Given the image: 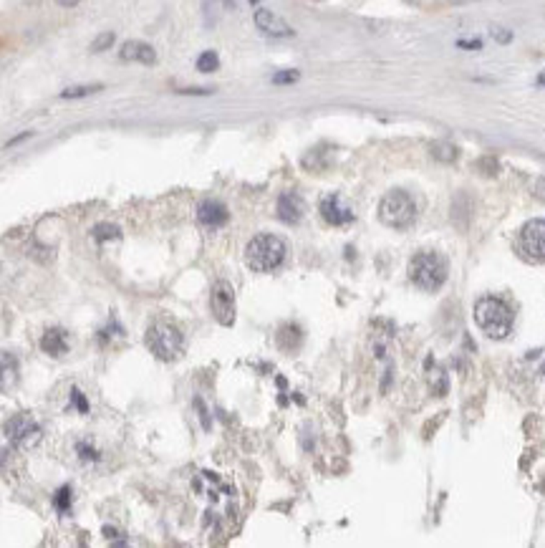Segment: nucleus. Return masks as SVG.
I'll return each mask as SVG.
<instances>
[{
	"mask_svg": "<svg viewBox=\"0 0 545 548\" xmlns=\"http://www.w3.org/2000/svg\"><path fill=\"white\" fill-rule=\"evenodd\" d=\"M71 404H73V407H76L78 412H81V415H86V412H89V402H86L84 391L76 389V387L71 389Z\"/></svg>",
	"mask_w": 545,
	"mask_h": 548,
	"instance_id": "24",
	"label": "nucleus"
},
{
	"mask_svg": "<svg viewBox=\"0 0 545 548\" xmlns=\"http://www.w3.org/2000/svg\"><path fill=\"white\" fill-rule=\"evenodd\" d=\"M409 281H412L419 290L434 293V290L442 288L444 281H447V260H444L439 253H432V251L417 253V255L409 260Z\"/></svg>",
	"mask_w": 545,
	"mask_h": 548,
	"instance_id": "3",
	"label": "nucleus"
},
{
	"mask_svg": "<svg viewBox=\"0 0 545 548\" xmlns=\"http://www.w3.org/2000/svg\"><path fill=\"white\" fill-rule=\"evenodd\" d=\"M177 94H189V96H207V94H212V89H177Z\"/></svg>",
	"mask_w": 545,
	"mask_h": 548,
	"instance_id": "27",
	"label": "nucleus"
},
{
	"mask_svg": "<svg viewBox=\"0 0 545 548\" xmlns=\"http://www.w3.org/2000/svg\"><path fill=\"white\" fill-rule=\"evenodd\" d=\"M520 248L530 260L543 263L545 260V220H528L520 230Z\"/></svg>",
	"mask_w": 545,
	"mask_h": 548,
	"instance_id": "7",
	"label": "nucleus"
},
{
	"mask_svg": "<svg viewBox=\"0 0 545 548\" xmlns=\"http://www.w3.org/2000/svg\"><path fill=\"white\" fill-rule=\"evenodd\" d=\"M220 69V56L215 51H205L200 58H197V71H202V73H212V71Z\"/></svg>",
	"mask_w": 545,
	"mask_h": 548,
	"instance_id": "19",
	"label": "nucleus"
},
{
	"mask_svg": "<svg viewBox=\"0 0 545 548\" xmlns=\"http://www.w3.org/2000/svg\"><path fill=\"white\" fill-rule=\"evenodd\" d=\"M490 36H492V41H495V43H500V46H507V43L513 41V33L507 31V28H502V25H492Z\"/></svg>",
	"mask_w": 545,
	"mask_h": 548,
	"instance_id": "23",
	"label": "nucleus"
},
{
	"mask_svg": "<svg viewBox=\"0 0 545 548\" xmlns=\"http://www.w3.org/2000/svg\"><path fill=\"white\" fill-rule=\"evenodd\" d=\"M230 218V212L222 203L218 200H205L200 207H197V220H200V225L205 227H222Z\"/></svg>",
	"mask_w": 545,
	"mask_h": 548,
	"instance_id": "14",
	"label": "nucleus"
},
{
	"mask_svg": "<svg viewBox=\"0 0 545 548\" xmlns=\"http://www.w3.org/2000/svg\"><path fill=\"white\" fill-rule=\"evenodd\" d=\"M321 218L326 220L328 225L343 227L353 222V212H351L349 205H343V200L338 195H326L321 200Z\"/></svg>",
	"mask_w": 545,
	"mask_h": 548,
	"instance_id": "9",
	"label": "nucleus"
},
{
	"mask_svg": "<svg viewBox=\"0 0 545 548\" xmlns=\"http://www.w3.org/2000/svg\"><path fill=\"white\" fill-rule=\"evenodd\" d=\"M475 321L477 326L487 334L495 341H502V339L510 336L513 331V311L505 301H500L495 296H485L475 304Z\"/></svg>",
	"mask_w": 545,
	"mask_h": 548,
	"instance_id": "2",
	"label": "nucleus"
},
{
	"mask_svg": "<svg viewBox=\"0 0 545 548\" xmlns=\"http://www.w3.org/2000/svg\"><path fill=\"white\" fill-rule=\"evenodd\" d=\"M54 505H56V510L69 513V508H71V488L69 486H63V488H58V490H56Z\"/></svg>",
	"mask_w": 545,
	"mask_h": 548,
	"instance_id": "20",
	"label": "nucleus"
},
{
	"mask_svg": "<svg viewBox=\"0 0 545 548\" xmlns=\"http://www.w3.org/2000/svg\"><path fill=\"white\" fill-rule=\"evenodd\" d=\"M250 3H253V5H257V3H260V0H250Z\"/></svg>",
	"mask_w": 545,
	"mask_h": 548,
	"instance_id": "32",
	"label": "nucleus"
},
{
	"mask_svg": "<svg viewBox=\"0 0 545 548\" xmlns=\"http://www.w3.org/2000/svg\"><path fill=\"white\" fill-rule=\"evenodd\" d=\"M298 78H301V71H296V69L278 71V73L272 76V84H275V87H290V84H296Z\"/></svg>",
	"mask_w": 545,
	"mask_h": 548,
	"instance_id": "21",
	"label": "nucleus"
},
{
	"mask_svg": "<svg viewBox=\"0 0 545 548\" xmlns=\"http://www.w3.org/2000/svg\"><path fill=\"white\" fill-rule=\"evenodd\" d=\"M3 432H5V437L10 439V445L18 447V450H31V447L38 445L40 437H43L40 424L36 422L31 415H25V412L10 417L8 422H5V427H3Z\"/></svg>",
	"mask_w": 545,
	"mask_h": 548,
	"instance_id": "6",
	"label": "nucleus"
},
{
	"mask_svg": "<svg viewBox=\"0 0 545 548\" xmlns=\"http://www.w3.org/2000/svg\"><path fill=\"white\" fill-rule=\"evenodd\" d=\"M255 25H257V31H263L265 36H270V38H290V36H293V28H290L281 16H275V13L268 8L255 10Z\"/></svg>",
	"mask_w": 545,
	"mask_h": 548,
	"instance_id": "10",
	"label": "nucleus"
},
{
	"mask_svg": "<svg viewBox=\"0 0 545 548\" xmlns=\"http://www.w3.org/2000/svg\"><path fill=\"white\" fill-rule=\"evenodd\" d=\"M76 453H81V457H84V460H99V450H94V447L89 445V442H78Z\"/></svg>",
	"mask_w": 545,
	"mask_h": 548,
	"instance_id": "25",
	"label": "nucleus"
},
{
	"mask_svg": "<svg viewBox=\"0 0 545 548\" xmlns=\"http://www.w3.org/2000/svg\"><path fill=\"white\" fill-rule=\"evenodd\" d=\"M275 212H278V218H281L283 222H288V225H296V222H301V220H303V215H305L303 197L296 195V192H283V195L278 197Z\"/></svg>",
	"mask_w": 545,
	"mask_h": 548,
	"instance_id": "11",
	"label": "nucleus"
},
{
	"mask_svg": "<svg viewBox=\"0 0 545 548\" xmlns=\"http://www.w3.org/2000/svg\"><path fill=\"white\" fill-rule=\"evenodd\" d=\"M286 253H288V245H286L283 238L270 235V233H260V235H255L248 243V248H245V260H248L250 271H255V273H270V271L283 266Z\"/></svg>",
	"mask_w": 545,
	"mask_h": 548,
	"instance_id": "1",
	"label": "nucleus"
},
{
	"mask_svg": "<svg viewBox=\"0 0 545 548\" xmlns=\"http://www.w3.org/2000/svg\"><path fill=\"white\" fill-rule=\"evenodd\" d=\"M429 149H432V157H434L437 162H444V165H452L460 157V149L454 147L452 141H434Z\"/></svg>",
	"mask_w": 545,
	"mask_h": 548,
	"instance_id": "16",
	"label": "nucleus"
},
{
	"mask_svg": "<svg viewBox=\"0 0 545 548\" xmlns=\"http://www.w3.org/2000/svg\"><path fill=\"white\" fill-rule=\"evenodd\" d=\"M28 137H31V132H25V134H21V137H16V139H10L8 144H5V147H16L18 141H23V139H28Z\"/></svg>",
	"mask_w": 545,
	"mask_h": 548,
	"instance_id": "30",
	"label": "nucleus"
},
{
	"mask_svg": "<svg viewBox=\"0 0 545 548\" xmlns=\"http://www.w3.org/2000/svg\"><path fill=\"white\" fill-rule=\"evenodd\" d=\"M56 3H58L61 8H76L81 0H56Z\"/></svg>",
	"mask_w": 545,
	"mask_h": 548,
	"instance_id": "29",
	"label": "nucleus"
},
{
	"mask_svg": "<svg viewBox=\"0 0 545 548\" xmlns=\"http://www.w3.org/2000/svg\"><path fill=\"white\" fill-rule=\"evenodd\" d=\"M91 238L96 243H106V240H119L121 238V230L111 222H99V225L91 227Z\"/></svg>",
	"mask_w": 545,
	"mask_h": 548,
	"instance_id": "17",
	"label": "nucleus"
},
{
	"mask_svg": "<svg viewBox=\"0 0 545 548\" xmlns=\"http://www.w3.org/2000/svg\"><path fill=\"white\" fill-rule=\"evenodd\" d=\"M102 84H86V87H71V89H63L61 91V99H84V96H91L96 91H102Z\"/></svg>",
	"mask_w": 545,
	"mask_h": 548,
	"instance_id": "18",
	"label": "nucleus"
},
{
	"mask_svg": "<svg viewBox=\"0 0 545 548\" xmlns=\"http://www.w3.org/2000/svg\"><path fill=\"white\" fill-rule=\"evenodd\" d=\"M535 195L545 203V177H540V180L535 182Z\"/></svg>",
	"mask_w": 545,
	"mask_h": 548,
	"instance_id": "28",
	"label": "nucleus"
},
{
	"mask_svg": "<svg viewBox=\"0 0 545 548\" xmlns=\"http://www.w3.org/2000/svg\"><path fill=\"white\" fill-rule=\"evenodd\" d=\"M144 344L156 359L174 361L179 359V354L185 349V339H182V331L174 329L172 323H154V326H149Z\"/></svg>",
	"mask_w": 545,
	"mask_h": 548,
	"instance_id": "5",
	"label": "nucleus"
},
{
	"mask_svg": "<svg viewBox=\"0 0 545 548\" xmlns=\"http://www.w3.org/2000/svg\"><path fill=\"white\" fill-rule=\"evenodd\" d=\"M222 3H233V0H222Z\"/></svg>",
	"mask_w": 545,
	"mask_h": 548,
	"instance_id": "33",
	"label": "nucleus"
},
{
	"mask_svg": "<svg viewBox=\"0 0 545 548\" xmlns=\"http://www.w3.org/2000/svg\"><path fill=\"white\" fill-rule=\"evenodd\" d=\"M537 87H545V71L540 73V76H537Z\"/></svg>",
	"mask_w": 545,
	"mask_h": 548,
	"instance_id": "31",
	"label": "nucleus"
},
{
	"mask_svg": "<svg viewBox=\"0 0 545 548\" xmlns=\"http://www.w3.org/2000/svg\"><path fill=\"white\" fill-rule=\"evenodd\" d=\"M379 220L391 230H406L417 220V203L404 190H391L379 203Z\"/></svg>",
	"mask_w": 545,
	"mask_h": 548,
	"instance_id": "4",
	"label": "nucleus"
},
{
	"mask_svg": "<svg viewBox=\"0 0 545 548\" xmlns=\"http://www.w3.org/2000/svg\"><path fill=\"white\" fill-rule=\"evenodd\" d=\"M21 379V364L10 352H0V394H8L16 389Z\"/></svg>",
	"mask_w": 545,
	"mask_h": 548,
	"instance_id": "13",
	"label": "nucleus"
},
{
	"mask_svg": "<svg viewBox=\"0 0 545 548\" xmlns=\"http://www.w3.org/2000/svg\"><path fill=\"white\" fill-rule=\"evenodd\" d=\"M457 46H460V48H469V51H480V48H483V41H480V38H472V41H457Z\"/></svg>",
	"mask_w": 545,
	"mask_h": 548,
	"instance_id": "26",
	"label": "nucleus"
},
{
	"mask_svg": "<svg viewBox=\"0 0 545 548\" xmlns=\"http://www.w3.org/2000/svg\"><path fill=\"white\" fill-rule=\"evenodd\" d=\"M40 349L48 354V356H63L69 352V339H66V331L61 329H51L40 336Z\"/></svg>",
	"mask_w": 545,
	"mask_h": 548,
	"instance_id": "15",
	"label": "nucleus"
},
{
	"mask_svg": "<svg viewBox=\"0 0 545 548\" xmlns=\"http://www.w3.org/2000/svg\"><path fill=\"white\" fill-rule=\"evenodd\" d=\"M117 41V36L111 31H106V33H102V36H96L94 38V43H91V51L94 54H102V51H106V48H111V43Z\"/></svg>",
	"mask_w": 545,
	"mask_h": 548,
	"instance_id": "22",
	"label": "nucleus"
},
{
	"mask_svg": "<svg viewBox=\"0 0 545 548\" xmlns=\"http://www.w3.org/2000/svg\"><path fill=\"white\" fill-rule=\"evenodd\" d=\"M119 56L126 63H144V66H152L156 61V51L144 41H126L121 51H119Z\"/></svg>",
	"mask_w": 545,
	"mask_h": 548,
	"instance_id": "12",
	"label": "nucleus"
},
{
	"mask_svg": "<svg viewBox=\"0 0 545 548\" xmlns=\"http://www.w3.org/2000/svg\"><path fill=\"white\" fill-rule=\"evenodd\" d=\"M212 313L222 326H233L235 321V290L227 281H218L212 288Z\"/></svg>",
	"mask_w": 545,
	"mask_h": 548,
	"instance_id": "8",
	"label": "nucleus"
}]
</instances>
